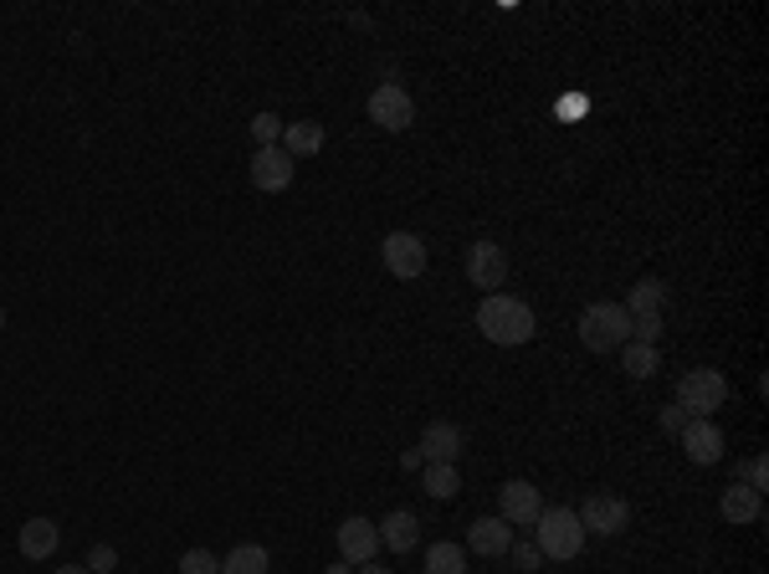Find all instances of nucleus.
<instances>
[{
    "instance_id": "14",
    "label": "nucleus",
    "mask_w": 769,
    "mask_h": 574,
    "mask_svg": "<svg viewBox=\"0 0 769 574\" xmlns=\"http://www.w3.org/2000/svg\"><path fill=\"white\" fill-rule=\"evenodd\" d=\"M462 426H451V421H431V426L421 431V446L416 452L426 456V462H457L462 456Z\"/></svg>"
},
{
    "instance_id": "20",
    "label": "nucleus",
    "mask_w": 769,
    "mask_h": 574,
    "mask_svg": "<svg viewBox=\"0 0 769 574\" xmlns=\"http://www.w3.org/2000/svg\"><path fill=\"white\" fill-rule=\"evenodd\" d=\"M267 570H272V560H267L262 544H237L221 560V574H267Z\"/></svg>"
},
{
    "instance_id": "15",
    "label": "nucleus",
    "mask_w": 769,
    "mask_h": 574,
    "mask_svg": "<svg viewBox=\"0 0 769 574\" xmlns=\"http://www.w3.org/2000/svg\"><path fill=\"white\" fill-rule=\"evenodd\" d=\"M718 513H723L729 523H755L759 513H765V493L743 487V482H729V487H723V497H718Z\"/></svg>"
},
{
    "instance_id": "28",
    "label": "nucleus",
    "mask_w": 769,
    "mask_h": 574,
    "mask_svg": "<svg viewBox=\"0 0 769 574\" xmlns=\"http://www.w3.org/2000/svg\"><path fill=\"white\" fill-rule=\"evenodd\" d=\"M88 574H108V570H119V548L113 544H93L88 548V564H82Z\"/></svg>"
},
{
    "instance_id": "34",
    "label": "nucleus",
    "mask_w": 769,
    "mask_h": 574,
    "mask_svg": "<svg viewBox=\"0 0 769 574\" xmlns=\"http://www.w3.org/2000/svg\"><path fill=\"white\" fill-rule=\"evenodd\" d=\"M57 574H88V570H82V564H67V570H57Z\"/></svg>"
},
{
    "instance_id": "12",
    "label": "nucleus",
    "mask_w": 769,
    "mask_h": 574,
    "mask_svg": "<svg viewBox=\"0 0 769 574\" xmlns=\"http://www.w3.org/2000/svg\"><path fill=\"white\" fill-rule=\"evenodd\" d=\"M247 174H252V185L262 190V195H282V190L292 185V160H288V149H282V144L257 149L252 164H247Z\"/></svg>"
},
{
    "instance_id": "10",
    "label": "nucleus",
    "mask_w": 769,
    "mask_h": 574,
    "mask_svg": "<svg viewBox=\"0 0 769 574\" xmlns=\"http://www.w3.org/2000/svg\"><path fill=\"white\" fill-rule=\"evenodd\" d=\"M682 452L692 467H718L723 462V431L713 426V415H692L682 426Z\"/></svg>"
},
{
    "instance_id": "11",
    "label": "nucleus",
    "mask_w": 769,
    "mask_h": 574,
    "mask_svg": "<svg viewBox=\"0 0 769 574\" xmlns=\"http://www.w3.org/2000/svg\"><path fill=\"white\" fill-rule=\"evenodd\" d=\"M333 544H339V560L359 570V564H374V554H380V528L370 518H344Z\"/></svg>"
},
{
    "instance_id": "29",
    "label": "nucleus",
    "mask_w": 769,
    "mask_h": 574,
    "mask_svg": "<svg viewBox=\"0 0 769 574\" xmlns=\"http://www.w3.org/2000/svg\"><path fill=\"white\" fill-rule=\"evenodd\" d=\"M662 339V313H651V319H631V344H651L657 349Z\"/></svg>"
},
{
    "instance_id": "24",
    "label": "nucleus",
    "mask_w": 769,
    "mask_h": 574,
    "mask_svg": "<svg viewBox=\"0 0 769 574\" xmlns=\"http://www.w3.org/2000/svg\"><path fill=\"white\" fill-rule=\"evenodd\" d=\"M508 560L518 564V574H539L545 554H539V544H533V538H513V548H508Z\"/></svg>"
},
{
    "instance_id": "33",
    "label": "nucleus",
    "mask_w": 769,
    "mask_h": 574,
    "mask_svg": "<svg viewBox=\"0 0 769 574\" xmlns=\"http://www.w3.org/2000/svg\"><path fill=\"white\" fill-rule=\"evenodd\" d=\"M329 574H354V564H344V560H339V564H329Z\"/></svg>"
},
{
    "instance_id": "31",
    "label": "nucleus",
    "mask_w": 769,
    "mask_h": 574,
    "mask_svg": "<svg viewBox=\"0 0 769 574\" xmlns=\"http://www.w3.org/2000/svg\"><path fill=\"white\" fill-rule=\"evenodd\" d=\"M400 467H406V472H421V467H426V456H421V452H400Z\"/></svg>"
},
{
    "instance_id": "27",
    "label": "nucleus",
    "mask_w": 769,
    "mask_h": 574,
    "mask_svg": "<svg viewBox=\"0 0 769 574\" xmlns=\"http://www.w3.org/2000/svg\"><path fill=\"white\" fill-rule=\"evenodd\" d=\"M252 139H257V149L282 144V119H278V113H257V119H252Z\"/></svg>"
},
{
    "instance_id": "18",
    "label": "nucleus",
    "mask_w": 769,
    "mask_h": 574,
    "mask_svg": "<svg viewBox=\"0 0 769 574\" xmlns=\"http://www.w3.org/2000/svg\"><path fill=\"white\" fill-rule=\"evenodd\" d=\"M282 149H288V160H308V154H319V149H323V123H313V119L282 123Z\"/></svg>"
},
{
    "instance_id": "32",
    "label": "nucleus",
    "mask_w": 769,
    "mask_h": 574,
    "mask_svg": "<svg viewBox=\"0 0 769 574\" xmlns=\"http://www.w3.org/2000/svg\"><path fill=\"white\" fill-rule=\"evenodd\" d=\"M354 574H390V570H384V564H359Z\"/></svg>"
},
{
    "instance_id": "23",
    "label": "nucleus",
    "mask_w": 769,
    "mask_h": 574,
    "mask_svg": "<svg viewBox=\"0 0 769 574\" xmlns=\"http://www.w3.org/2000/svg\"><path fill=\"white\" fill-rule=\"evenodd\" d=\"M621 370L631 374V380H651V374H657V349H651V344H631V339H626V344H621Z\"/></svg>"
},
{
    "instance_id": "4",
    "label": "nucleus",
    "mask_w": 769,
    "mask_h": 574,
    "mask_svg": "<svg viewBox=\"0 0 769 574\" xmlns=\"http://www.w3.org/2000/svg\"><path fill=\"white\" fill-rule=\"evenodd\" d=\"M723 401H729V380L718 370H688L677 380V405L688 415H713Z\"/></svg>"
},
{
    "instance_id": "19",
    "label": "nucleus",
    "mask_w": 769,
    "mask_h": 574,
    "mask_svg": "<svg viewBox=\"0 0 769 574\" xmlns=\"http://www.w3.org/2000/svg\"><path fill=\"white\" fill-rule=\"evenodd\" d=\"M662 303H667V282H657V278H641L631 293H626V313L631 319H651V313H662Z\"/></svg>"
},
{
    "instance_id": "6",
    "label": "nucleus",
    "mask_w": 769,
    "mask_h": 574,
    "mask_svg": "<svg viewBox=\"0 0 769 574\" xmlns=\"http://www.w3.org/2000/svg\"><path fill=\"white\" fill-rule=\"evenodd\" d=\"M580 523H585V534L616 538V534H626V523H631V503L616 493H590L580 503Z\"/></svg>"
},
{
    "instance_id": "2",
    "label": "nucleus",
    "mask_w": 769,
    "mask_h": 574,
    "mask_svg": "<svg viewBox=\"0 0 769 574\" xmlns=\"http://www.w3.org/2000/svg\"><path fill=\"white\" fill-rule=\"evenodd\" d=\"M585 523L575 507H545L539 518H533V544L545 560H580L585 554Z\"/></svg>"
},
{
    "instance_id": "26",
    "label": "nucleus",
    "mask_w": 769,
    "mask_h": 574,
    "mask_svg": "<svg viewBox=\"0 0 769 574\" xmlns=\"http://www.w3.org/2000/svg\"><path fill=\"white\" fill-rule=\"evenodd\" d=\"M180 574H221V560H216L211 548H186L180 554Z\"/></svg>"
},
{
    "instance_id": "21",
    "label": "nucleus",
    "mask_w": 769,
    "mask_h": 574,
    "mask_svg": "<svg viewBox=\"0 0 769 574\" xmlns=\"http://www.w3.org/2000/svg\"><path fill=\"white\" fill-rule=\"evenodd\" d=\"M426 574H467V548L441 538V544L426 548Z\"/></svg>"
},
{
    "instance_id": "7",
    "label": "nucleus",
    "mask_w": 769,
    "mask_h": 574,
    "mask_svg": "<svg viewBox=\"0 0 769 574\" xmlns=\"http://www.w3.org/2000/svg\"><path fill=\"white\" fill-rule=\"evenodd\" d=\"M545 513V493L533 487V482L513 477L498 487V518L508 523V528H533V518Z\"/></svg>"
},
{
    "instance_id": "30",
    "label": "nucleus",
    "mask_w": 769,
    "mask_h": 574,
    "mask_svg": "<svg viewBox=\"0 0 769 574\" xmlns=\"http://www.w3.org/2000/svg\"><path fill=\"white\" fill-rule=\"evenodd\" d=\"M688 421H692V415L682 411V405H667V411H662V431H667V436H682V426H688Z\"/></svg>"
},
{
    "instance_id": "1",
    "label": "nucleus",
    "mask_w": 769,
    "mask_h": 574,
    "mask_svg": "<svg viewBox=\"0 0 769 574\" xmlns=\"http://www.w3.org/2000/svg\"><path fill=\"white\" fill-rule=\"evenodd\" d=\"M478 329H482V339H492V344L518 349V344H529V339L539 334V319H533V308L523 303V298L488 293L478 303Z\"/></svg>"
},
{
    "instance_id": "8",
    "label": "nucleus",
    "mask_w": 769,
    "mask_h": 574,
    "mask_svg": "<svg viewBox=\"0 0 769 574\" xmlns=\"http://www.w3.org/2000/svg\"><path fill=\"white\" fill-rule=\"evenodd\" d=\"M380 256H384V268H390V278H400V282H416L426 272V241L416 231H390L380 241Z\"/></svg>"
},
{
    "instance_id": "9",
    "label": "nucleus",
    "mask_w": 769,
    "mask_h": 574,
    "mask_svg": "<svg viewBox=\"0 0 769 574\" xmlns=\"http://www.w3.org/2000/svg\"><path fill=\"white\" fill-rule=\"evenodd\" d=\"M508 278V252L498 246V241H472L467 246V282L472 288H482V293H498Z\"/></svg>"
},
{
    "instance_id": "22",
    "label": "nucleus",
    "mask_w": 769,
    "mask_h": 574,
    "mask_svg": "<svg viewBox=\"0 0 769 574\" xmlns=\"http://www.w3.org/2000/svg\"><path fill=\"white\" fill-rule=\"evenodd\" d=\"M426 493L431 497H457L462 493V472H457V462H426Z\"/></svg>"
},
{
    "instance_id": "5",
    "label": "nucleus",
    "mask_w": 769,
    "mask_h": 574,
    "mask_svg": "<svg viewBox=\"0 0 769 574\" xmlns=\"http://www.w3.org/2000/svg\"><path fill=\"white\" fill-rule=\"evenodd\" d=\"M370 123H380L384 134H406L416 123V103L400 82H380L370 93Z\"/></svg>"
},
{
    "instance_id": "17",
    "label": "nucleus",
    "mask_w": 769,
    "mask_h": 574,
    "mask_svg": "<svg viewBox=\"0 0 769 574\" xmlns=\"http://www.w3.org/2000/svg\"><path fill=\"white\" fill-rule=\"evenodd\" d=\"M16 544H21V554H27V560H52L57 544H62V534H57L52 518H27V523H21V538H16Z\"/></svg>"
},
{
    "instance_id": "13",
    "label": "nucleus",
    "mask_w": 769,
    "mask_h": 574,
    "mask_svg": "<svg viewBox=\"0 0 769 574\" xmlns=\"http://www.w3.org/2000/svg\"><path fill=\"white\" fill-rule=\"evenodd\" d=\"M467 548L482 554V560H503L508 548H513V528H508L503 518H478L467 528Z\"/></svg>"
},
{
    "instance_id": "25",
    "label": "nucleus",
    "mask_w": 769,
    "mask_h": 574,
    "mask_svg": "<svg viewBox=\"0 0 769 574\" xmlns=\"http://www.w3.org/2000/svg\"><path fill=\"white\" fill-rule=\"evenodd\" d=\"M733 482H743V487H755V493H765V487H769V467H765V456H749V462H739V467H733Z\"/></svg>"
},
{
    "instance_id": "3",
    "label": "nucleus",
    "mask_w": 769,
    "mask_h": 574,
    "mask_svg": "<svg viewBox=\"0 0 769 574\" xmlns=\"http://www.w3.org/2000/svg\"><path fill=\"white\" fill-rule=\"evenodd\" d=\"M631 339V313L621 303H590L580 313V344L590 354H610V349H621Z\"/></svg>"
},
{
    "instance_id": "35",
    "label": "nucleus",
    "mask_w": 769,
    "mask_h": 574,
    "mask_svg": "<svg viewBox=\"0 0 769 574\" xmlns=\"http://www.w3.org/2000/svg\"><path fill=\"white\" fill-rule=\"evenodd\" d=\"M0 329H6V308H0Z\"/></svg>"
},
{
    "instance_id": "16",
    "label": "nucleus",
    "mask_w": 769,
    "mask_h": 574,
    "mask_svg": "<svg viewBox=\"0 0 769 574\" xmlns=\"http://www.w3.org/2000/svg\"><path fill=\"white\" fill-rule=\"evenodd\" d=\"M380 528V548H396V554H411L416 538H421V518L416 513H406V507H396L384 523H374Z\"/></svg>"
}]
</instances>
